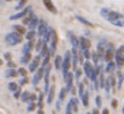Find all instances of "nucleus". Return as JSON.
<instances>
[{
    "instance_id": "f257e3e1",
    "label": "nucleus",
    "mask_w": 124,
    "mask_h": 114,
    "mask_svg": "<svg viewBox=\"0 0 124 114\" xmlns=\"http://www.w3.org/2000/svg\"><path fill=\"white\" fill-rule=\"evenodd\" d=\"M22 34L16 33V32H9V33L6 34V42L8 45H11V47H14V45H17L22 42Z\"/></svg>"
},
{
    "instance_id": "f03ea898",
    "label": "nucleus",
    "mask_w": 124,
    "mask_h": 114,
    "mask_svg": "<svg viewBox=\"0 0 124 114\" xmlns=\"http://www.w3.org/2000/svg\"><path fill=\"white\" fill-rule=\"evenodd\" d=\"M115 60H116L115 64L117 68H121L124 65V45H120L115 50Z\"/></svg>"
},
{
    "instance_id": "7ed1b4c3",
    "label": "nucleus",
    "mask_w": 124,
    "mask_h": 114,
    "mask_svg": "<svg viewBox=\"0 0 124 114\" xmlns=\"http://www.w3.org/2000/svg\"><path fill=\"white\" fill-rule=\"evenodd\" d=\"M70 68H71V52L67 50L63 57V62H62V72H63V76L67 74L70 72Z\"/></svg>"
},
{
    "instance_id": "20e7f679",
    "label": "nucleus",
    "mask_w": 124,
    "mask_h": 114,
    "mask_svg": "<svg viewBox=\"0 0 124 114\" xmlns=\"http://www.w3.org/2000/svg\"><path fill=\"white\" fill-rule=\"evenodd\" d=\"M115 47H113V44H111V42H108L107 45V49H105V54H104V61H107V62H111V61H113V58H115Z\"/></svg>"
},
{
    "instance_id": "39448f33",
    "label": "nucleus",
    "mask_w": 124,
    "mask_h": 114,
    "mask_svg": "<svg viewBox=\"0 0 124 114\" xmlns=\"http://www.w3.org/2000/svg\"><path fill=\"white\" fill-rule=\"evenodd\" d=\"M47 29H48V24H47V21H44V20H39L38 28H36V36H39L40 39H43V36L46 34Z\"/></svg>"
},
{
    "instance_id": "423d86ee",
    "label": "nucleus",
    "mask_w": 124,
    "mask_h": 114,
    "mask_svg": "<svg viewBox=\"0 0 124 114\" xmlns=\"http://www.w3.org/2000/svg\"><path fill=\"white\" fill-rule=\"evenodd\" d=\"M43 77H44V68L43 66H39V68L36 69L35 74H33V78H32V85L33 86H38Z\"/></svg>"
},
{
    "instance_id": "0eeeda50",
    "label": "nucleus",
    "mask_w": 124,
    "mask_h": 114,
    "mask_svg": "<svg viewBox=\"0 0 124 114\" xmlns=\"http://www.w3.org/2000/svg\"><path fill=\"white\" fill-rule=\"evenodd\" d=\"M30 12H32V8H31V5H25L24 9H22V11H19L17 13L12 15L9 19H11V20H19V19H22V17H25V16H27Z\"/></svg>"
},
{
    "instance_id": "6e6552de",
    "label": "nucleus",
    "mask_w": 124,
    "mask_h": 114,
    "mask_svg": "<svg viewBox=\"0 0 124 114\" xmlns=\"http://www.w3.org/2000/svg\"><path fill=\"white\" fill-rule=\"evenodd\" d=\"M56 45H57V34H56V31L54 29L52 32V37H51V41H49V56H54L55 52H56Z\"/></svg>"
},
{
    "instance_id": "1a4fd4ad",
    "label": "nucleus",
    "mask_w": 124,
    "mask_h": 114,
    "mask_svg": "<svg viewBox=\"0 0 124 114\" xmlns=\"http://www.w3.org/2000/svg\"><path fill=\"white\" fill-rule=\"evenodd\" d=\"M63 77H64V81H65V89H67V92H71L73 87V73L68 72Z\"/></svg>"
},
{
    "instance_id": "9d476101",
    "label": "nucleus",
    "mask_w": 124,
    "mask_h": 114,
    "mask_svg": "<svg viewBox=\"0 0 124 114\" xmlns=\"http://www.w3.org/2000/svg\"><path fill=\"white\" fill-rule=\"evenodd\" d=\"M40 56H36V57H33L32 60H31V62L28 64V70L30 72H36V69L39 68V64H40Z\"/></svg>"
},
{
    "instance_id": "9b49d317",
    "label": "nucleus",
    "mask_w": 124,
    "mask_h": 114,
    "mask_svg": "<svg viewBox=\"0 0 124 114\" xmlns=\"http://www.w3.org/2000/svg\"><path fill=\"white\" fill-rule=\"evenodd\" d=\"M83 70H84V74L87 76V78H91L92 73H93V65L89 61H85L83 64Z\"/></svg>"
},
{
    "instance_id": "f8f14e48",
    "label": "nucleus",
    "mask_w": 124,
    "mask_h": 114,
    "mask_svg": "<svg viewBox=\"0 0 124 114\" xmlns=\"http://www.w3.org/2000/svg\"><path fill=\"white\" fill-rule=\"evenodd\" d=\"M124 16H123V13H120V12H116V11H109V13H108V16H107V20L109 21H115V20H121Z\"/></svg>"
},
{
    "instance_id": "ddd939ff",
    "label": "nucleus",
    "mask_w": 124,
    "mask_h": 114,
    "mask_svg": "<svg viewBox=\"0 0 124 114\" xmlns=\"http://www.w3.org/2000/svg\"><path fill=\"white\" fill-rule=\"evenodd\" d=\"M89 47H91V41L87 37H79V48H80V50L89 49Z\"/></svg>"
},
{
    "instance_id": "4468645a",
    "label": "nucleus",
    "mask_w": 124,
    "mask_h": 114,
    "mask_svg": "<svg viewBox=\"0 0 124 114\" xmlns=\"http://www.w3.org/2000/svg\"><path fill=\"white\" fill-rule=\"evenodd\" d=\"M39 20H40V19H39L38 16L35 15V13H33L31 21L28 23V29H30V31H36V28H38V24H39Z\"/></svg>"
},
{
    "instance_id": "2eb2a0df",
    "label": "nucleus",
    "mask_w": 124,
    "mask_h": 114,
    "mask_svg": "<svg viewBox=\"0 0 124 114\" xmlns=\"http://www.w3.org/2000/svg\"><path fill=\"white\" fill-rule=\"evenodd\" d=\"M41 1H43L44 7H46L47 9L49 11V12H52V13H57V9H56V7H55V4L52 3V0H41Z\"/></svg>"
},
{
    "instance_id": "dca6fc26",
    "label": "nucleus",
    "mask_w": 124,
    "mask_h": 114,
    "mask_svg": "<svg viewBox=\"0 0 124 114\" xmlns=\"http://www.w3.org/2000/svg\"><path fill=\"white\" fill-rule=\"evenodd\" d=\"M68 37H70V42L72 45V48H79V37H76L72 32H68Z\"/></svg>"
},
{
    "instance_id": "f3484780",
    "label": "nucleus",
    "mask_w": 124,
    "mask_h": 114,
    "mask_svg": "<svg viewBox=\"0 0 124 114\" xmlns=\"http://www.w3.org/2000/svg\"><path fill=\"white\" fill-rule=\"evenodd\" d=\"M33 47V41H27L24 45H23V50H22V54H28L31 53V49Z\"/></svg>"
},
{
    "instance_id": "a211bd4d",
    "label": "nucleus",
    "mask_w": 124,
    "mask_h": 114,
    "mask_svg": "<svg viewBox=\"0 0 124 114\" xmlns=\"http://www.w3.org/2000/svg\"><path fill=\"white\" fill-rule=\"evenodd\" d=\"M78 102H79V101H78V98H76V97H72V98L70 100V102H68V103H70V106H71V109H72L73 113H78V111H79Z\"/></svg>"
},
{
    "instance_id": "6ab92c4d",
    "label": "nucleus",
    "mask_w": 124,
    "mask_h": 114,
    "mask_svg": "<svg viewBox=\"0 0 124 114\" xmlns=\"http://www.w3.org/2000/svg\"><path fill=\"white\" fill-rule=\"evenodd\" d=\"M54 97H55V86L52 85V86H49V90L47 93V103H52Z\"/></svg>"
},
{
    "instance_id": "aec40b11",
    "label": "nucleus",
    "mask_w": 124,
    "mask_h": 114,
    "mask_svg": "<svg viewBox=\"0 0 124 114\" xmlns=\"http://www.w3.org/2000/svg\"><path fill=\"white\" fill-rule=\"evenodd\" d=\"M52 32H54V29L51 28V27H48V29H47L46 34L43 36V41L46 42V44H48L49 41H51V37H52Z\"/></svg>"
},
{
    "instance_id": "412c9836",
    "label": "nucleus",
    "mask_w": 124,
    "mask_h": 114,
    "mask_svg": "<svg viewBox=\"0 0 124 114\" xmlns=\"http://www.w3.org/2000/svg\"><path fill=\"white\" fill-rule=\"evenodd\" d=\"M116 69V64L113 62V61H111V62H107V65H105L104 68V72H107V73H113Z\"/></svg>"
},
{
    "instance_id": "4be33fe9",
    "label": "nucleus",
    "mask_w": 124,
    "mask_h": 114,
    "mask_svg": "<svg viewBox=\"0 0 124 114\" xmlns=\"http://www.w3.org/2000/svg\"><path fill=\"white\" fill-rule=\"evenodd\" d=\"M48 54H49L48 44H46V42H44V45H43V48H41V50H40V53H39V56H40V58H43V57H46V56H48Z\"/></svg>"
},
{
    "instance_id": "5701e85b",
    "label": "nucleus",
    "mask_w": 124,
    "mask_h": 114,
    "mask_svg": "<svg viewBox=\"0 0 124 114\" xmlns=\"http://www.w3.org/2000/svg\"><path fill=\"white\" fill-rule=\"evenodd\" d=\"M4 74H6V77H8V78H14V77L19 76V73H17L16 69H7Z\"/></svg>"
},
{
    "instance_id": "b1692460",
    "label": "nucleus",
    "mask_w": 124,
    "mask_h": 114,
    "mask_svg": "<svg viewBox=\"0 0 124 114\" xmlns=\"http://www.w3.org/2000/svg\"><path fill=\"white\" fill-rule=\"evenodd\" d=\"M75 19H76V20H78V21H80L81 24H84V25H88V27H93V24H92V23H91V21H89V20H87V19H84L83 16H79V15H76V16H75Z\"/></svg>"
},
{
    "instance_id": "393cba45",
    "label": "nucleus",
    "mask_w": 124,
    "mask_h": 114,
    "mask_svg": "<svg viewBox=\"0 0 124 114\" xmlns=\"http://www.w3.org/2000/svg\"><path fill=\"white\" fill-rule=\"evenodd\" d=\"M62 62H63V57L62 56H55V69L56 70H60L62 69Z\"/></svg>"
},
{
    "instance_id": "a878e982",
    "label": "nucleus",
    "mask_w": 124,
    "mask_h": 114,
    "mask_svg": "<svg viewBox=\"0 0 124 114\" xmlns=\"http://www.w3.org/2000/svg\"><path fill=\"white\" fill-rule=\"evenodd\" d=\"M31 60H32L31 53H28V54H22V57H20V62L22 64H30Z\"/></svg>"
},
{
    "instance_id": "bb28decb",
    "label": "nucleus",
    "mask_w": 124,
    "mask_h": 114,
    "mask_svg": "<svg viewBox=\"0 0 124 114\" xmlns=\"http://www.w3.org/2000/svg\"><path fill=\"white\" fill-rule=\"evenodd\" d=\"M81 102H83V105L84 106H88V101H89V93H88V90H85V92H84V94L81 95Z\"/></svg>"
},
{
    "instance_id": "cd10ccee",
    "label": "nucleus",
    "mask_w": 124,
    "mask_h": 114,
    "mask_svg": "<svg viewBox=\"0 0 124 114\" xmlns=\"http://www.w3.org/2000/svg\"><path fill=\"white\" fill-rule=\"evenodd\" d=\"M36 37V31H28L27 33H25V39H27V41H33Z\"/></svg>"
},
{
    "instance_id": "c85d7f7f",
    "label": "nucleus",
    "mask_w": 124,
    "mask_h": 114,
    "mask_svg": "<svg viewBox=\"0 0 124 114\" xmlns=\"http://www.w3.org/2000/svg\"><path fill=\"white\" fill-rule=\"evenodd\" d=\"M12 28H14V32H16V33H19V34H24L25 33V29H24L23 25H17V24H15Z\"/></svg>"
},
{
    "instance_id": "c756f323",
    "label": "nucleus",
    "mask_w": 124,
    "mask_h": 114,
    "mask_svg": "<svg viewBox=\"0 0 124 114\" xmlns=\"http://www.w3.org/2000/svg\"><path fill=\"white\" fill-rule=\"evenodd\" d=\"M30 97H31L30 92H23L22 95H20V100H22V102H30Z\"/></svg>"
},
{
    "instance_id": "7c9ffc66",
    "label": "nucleus",
    "mask_w": 124,
    "mask_h": 114,
    "mask_svg": "<svg viewBox=\"0 0 124 114\" xmlns=\"http://www.w3.org/2000/svg\"><path fill=\"white\" fill-rule=\"evenodd\" d=\"M43 45H44V41H43V39H39L38 41H36V45H35V50L38 52V54L40 53V50H41V48H43Z\"/></svg>"
},
{
    "instance_id": "2f4dec72",
    "label": "nucleus",
    "mask_w": 124,
    "mask_h": 114,
    "mask_svg": "<svg viewBox=\"0 0 124 114\" xmlns=\"http://www.w3.org/2000/svg\"><path fill=\"white\" fill-rule=\"evenodd\" d=\"M43 100H44V93H40L39 97H38V103H36V106H38L39 109H43V105H44Z\"/></svg>"
},
{
    "instance_id": "473e14b6",
    "label": "nucleus",
    "mask_w": 124,
    "mask_h": 114,
    "mask_svg": "<svg viewBox=\"0 0 124 114\" xmlns=\"http://www.w3.org/2000/svg\"><path fill=\"white\" fill-rule=\"evenodd\" d=\"M123 82H124V76H123V73L119 70L117 72V87H121Z\"/></svg>"
},
{
    "instance_id": "72a5a7b5",
    "label": "nucleus",
    "mask_w": 124,
    "mask_h": 114,
    "mask_svg": "<svg viewBox=\"0 0 124 114\" xmlns=\"http://www.w3.org/2000/svg\"><path fill=\"white\" fill-rule=\"evenodd\" d=\"M67 93H68L67 89H65V87H62V90H60V94H59V101H60V102H63V101H64Z\"/></svg>"
},
{
    "instance_id": "f704fd0d",
    "label": "nucleus",
    "mask_w": 124,
    "mask_h": 114,
    "mask_svg": "<svg viewBox=\"0 0 124 114\" xmlns=\"http://www.w3.org/2000/svg\"><path fill=\"white\" fill-rule=\"evenodd\" d=\"M27 1H28V0H19V4L16 5V9H17V11L24 9V8H25V4H27Z\"/></svg>"
},
{
    "instance_id": "c9c22d12",
    "label": "nucleus",
    "mask_w": 124,
    "mask_h": 114,
    "mask_svg": "<svg viewBox=\"0 0 124 114\" xmlns=\"http://www.w3.org/2000/svg\"><path fill=\"white\" fill-rule=\"evenodd\" d=\"M8 89H9V92H16V90L19 89V85H17L16 82H9V84H8Z\"/></svg>"
},
{
    "instance_id": "e433bc0d",
    "label": "nucleus",
    "mask_w": 124,
    "mask_h": 114,
    "mask_svg": "<svg viewBox=\"0 0 124 114\" xmlns=\"http://www.w3.org/2000/svg\"><path fill=\"white\" fill-rule=\"evenodd\" d=\"M49 58H51V56H46V57H43V61H41V66H43V68H46L47 65H48L49 64Z\"/></svg>"
},
{
    "instance_id": "4c0bfd02",
    "label": "nucleus",
    "mask_w": 124,
    "mask_h": 114,
    "mask_svg": "<svg viewBox=\"0 0 124 114\" xmlns=\"http://www.w3.org/2000/svg\"><path fill=\"white\" fill-rule=\"evenodd\" d=\"M109 11H111V9H108V8H101V9H100V15H101L104 19H107V16H108V13H109Z\"/></svg>"
},
{
    "instance_id": "58836bf2",
    "label": "nucleus",
    "mask_w": 124,
    "mask_h": 114,
    "mask_svg": "<svg viewBox=\"0 0 124 114\" xmlns=\"http://www.w3.org/2000/svg\"><path fill=\"white\" fill-rule=\"evenodd\" d=\"M32 15H33V12H30V13H28V15L25 16L24 19H23V23H24V24H27V25H28V23H30V21H31V19H32Z\"/></svg>"
},
{
    "instance_id": "ea45409f",
    "label": "nucleus",
    "mask_w": 124,
    "mask_h": 114,
    "mask_svg": "<svg viewBox=\"0 0 124 114\" xmlns=\"http://www.w3.org/2000/svg\"><path fill=\"white\" fill-rule=\"evenodd\" d=\"M81 53H83V56H84V58H85L87 61L91 58V52H89V49H85V50H81Z\"/></svg>"
},
{
    "instance_id": "a19ab883",
    "label": "nucleus",
    "mask_w": 124,
    "mask_h": 114,
    "mask_svg": "<svg viewBox=\"0 0 124 114\" xmlns=\"http://www.w3.org/2000/svg\"><path fill=\"white\" fill-rule=\"evenodd\" d=\"M104 89H105V93H107V94H109V93H111V84H109V81H108L107 78H105V85H104Z\"/></svg>"
},
{
    "instance_id": "79ce46f5",
    "label": "nucleus",
    "mask_w": 124,
    "mask_h": 114,
    "mask_svg": "<svg viewBox=\"0 0 124 114\" xmlns=\"http://www.w3.org/2000/svg\"><path fill=\"white\" fill-rule=\"evenodd\" d=\"M84 92H85L84 90V84L83 82H79V97H81L84 94Z\"/></svg>"
},
{
    "instance_id": "37998d69",
    "label": "nucleus",
    "mask_w": 124,
    "mask_h": 114,
    "mask_svg": "<svg viewBox=\"0 0 124 114\" xmlns=\"http://www.w3.org/2000/svg\"><path fill=\"white\" fill-rule=\"evenodd\" d=\"M17 73H19L22 77H27V69H25V68H20V69H17Z\"/></svg>"
},
{
    "instance_id": "c03bdc74",
    "label": "nucleus",
    "mask_w": 124,
    "mask_h": 114,
    "mask_svg": "<svg viewBox=\"0 0 124 114\" xmlns=\"http://www.w3.org/2000/svg\"><path fill=\"white\" fill-rule=\"evenodd\" d=\"M22 93H23V90H22V87L19 86V89H17L16 92H14V97L19 100V98H20V95H22Z\"/></svg>"
},
{
    "instance_id": "a18cd8bd",
    "label": "nucleus",
    "mask_w": 124,
    "mask_h": 114,
    "mask_svg": "<svg viewBox=\"0 0 124 114\" xmlns=\"http://www.w3.org/2000/svg\"><path fill=\"white\" fill-rule=\"evenodd\" d=\"M91 57H92V60H93V62H95V66L99 64V57H97V54H96V52H93L91 54Z\"/></svg>"
},
{
    "instance_id": "49530a36",
    "label": "nucleus",
    "mask_w": 124,
    "mask_h": 114,
    "mask_svg": "<svg viewBox=\"0 0 124 114\" xmlns=\"http://www.w3.org/2000/svg\"><path fill=\"white\" fill-rule=\"evenodd\" d=\"M111 23L116 27H124V21H121V20H115V21H111Z\"/></svg>"
},
{
    "instance_id": "de8ad7c7",
    "label": "nucleus",
    "mask_w": 124,
    "mask_h": 114,
    "mask_svg": "<svg viewBox=\"0 0 124 114\" xmlns=\"http://www.w3.org/2000/svg\"><path fill=\"white\" fill-rule=\"evenodd\" d=\"M80 77H81V69H76V70H75V78L79 81Z\"/></svg>"
},
{
    "instance_id": "09e8293b",
    "label": "nucleus",
    "mask_w": 124,
    "mask_h": 114,
    "mask_svg": "<svg viewBox=\"0 0 124 114\" xmlns=\"http://www.w3.org/2000/svg\"><path fill=\"white\" fill-rule=\"evenodd\" d=\"M95 102H96V106H97V107H100V106H101V97H100V95H96V98H95Z\"/></svg>"
},
{
    "instance_id": "8fccbe9b",
    "label": "nucleus",
    "mask_w": 124,
    "mask_h": 114,
    "mask_svg": "<svg viewBox=\"0 0 124 114\" xmlns=\"http://www.w3.org/2000/svg\"><path fill=\"white\" fill-rule=\"evenodd\" d=\"M7 66H8V69H15L16 68V64L14 61H7Z\"/></svg>"
},
{
    "instance_id": "3c124183",
    "label": "nucleus",
    "mask_w": 124,
    "mask_h": 114,
    "mask_svg": "<svg viewBox=\"0 0 124 114\" xmlns=\"http://www.w3.org/2000/svg\"><path fill=\"white\" fill-rule=\"evenodd\" d=\"M108 81H109V84H111V87H113V86H115V77H113V76H109V77H108Z\"/></svg>"
},
{
    "instance_id": "603ef678",
    "label": "nucleus",
    "mask_w": 124,
    "mask_h": 114,
    "mask_svg": "<svg viewBox=\"0 0 124 114\" xmlns=\"http://www.w3.org/2000/svg\"><path fill=\"white\" fill-rule=\"evenodd\" d=\"M35 107H36V103H35V102H31L30 105H28L27 110H28V111H32V110H35Z\"/></svg>"
},
{
    "instance_id": "864d4df0",
    "label": "nucleus",
    "mask_w": 124,
    "mask_h": 114,
    "mask_svg": "<svg viewBox=\"0 0 124 114\" xmlns=\"http://www.w3.org/2000/svg\"><path fill=\"white\" fill-rule=\"evenodd\" d=\"M25 84H28V78H27V77H22V80H20V84H19V86H22V85H25Z\"/></svg>"
},
{
    "instance_id": "5fc2aeb1",
    "label": "nucleus",
    "mask_w": 124,
    "mask_h": 114,
    "mask_svg": "<svg viewBox=\"0 0 124 114\" xmlns=\"http://www.w3.org/2000/svg\"><path fill=\"white\" fill-rule=\"evenodd\" d=\"M65 114H73V111H72V109H71L70 103H67V107H65Z\"/></svg>"
},
{
    "instance_id": "6e6d98bb",
    "label": "nucleus",
    "mask_w": 124,
    "mask_h": 114,
    "mask_svg": "<svg viewBox=\"0 0 124 114\" xmlns=\"http://www.w3.org/2000/svg\"><path fill=\"white\" fill-rule=\"evenodd\" d=\"M4 58H6L7 61H11V58H12V54L9 52H6L4 53Z\"/></svg>"
},
{
    "instance_id": "4d7b16f0",
    "label": "nucleus",
    "mask_w": 124,
    "mask_h": 114,
    "mask_svg": "<svg viewBox=\"0 0 124 114\" xmlns=\"http://www.w3.org/2000/svg\"><path fill=\"white\" fill-rule=\"evenodd\" d=\"M36 100H38V97H36L35 94H31V97H30V102H36Z\"/></svg>"
},
{
    "instance_id": "13d9d810",
    "label": "nucleus",
    "mask_w": 124,
    "mask_h": 114,
    "mask_svg": "<svg viewBox=\"0 0 124 114\" xmlns=\"http://www.w3.org/2000/svg\"><path fill=\"white\" fill-rule=\"evenodd\" d=\"M112 107L113 109L117 107V101H116V100H112Z\"/></svg>"
},
{
    "instance_id": "bf43d9fd",
    "label": "nucleus",
    "mask_w": 124,
    "mask_h": 114,
    "mask_svg": "<svg viewBox=\"0 0 124 114\" xmlns=\"http://www.w3.org/2000/svg\"><path fill=\"white\" fill-rule=\"evenodd\" d=\"M60 107H62V102H60V101H57V103H56V109H57V110H60Z\"/></svg>"
},
{
    "instance_id": "052dcab7",
    "label": "nucleus",
    "mask_w": 124,
    "mask_h": 114,
    "mask_svg": "<svg viewBox=\"0 0 124 114\" xmlns=\"http://www.w3.org/2000/svg\"><path fill=\"white\" fill-rule=\"evenodd\" d=\"M101 114H109V111H108V109H104V110L101 111Z\"/></svg>"
},
{
    "instance_id": "680f3d73",
    "label": "nucleus",
    "mask_w": 124,
    "mask_h": 114,
    "mask_svg": "<svg viewBox=\"0 0 124 114\" xmlns=\"http://www.w3.org/2000/svg\"><path fill=\"white\" fill-rule=\"evenodd\" d=\"M38 114H44V111H43V109H39V111H38Z\"/></svg>"
},
{
    "instance_id": "e2e57ef3",
    "label": "nucleus",
    "mask_w": 124,
    "mask_h": 114,
    "mask_svg": "<svg viewBox=\"0 0 124 114\" xmlns=\"http://www.w3.org/2000/svg\"><path fill=\"white\" fill-rule=\"evenodd\" d=\"M92 114H99V110H97V109H95V110L92 111Z\"/></svg>"
},
{
    "instance_id": "0e129e2a",
    "label": "nucleus",
    "mask_w": 124,
    "mask_h": 114,
    "mask_svg": "<svg viewBox=\"0 0 124 114\" xmlns=\"http://www.w3.org/2000/svg\"><path fill=\"white\" fill-rule=\"evenodd\" d=\"M0 65H3V60L1 58H0Z\"/></svg>"
},
{
    "instance_id": "69168bd1",
    "label": "nucleus",
    "mask_w": 124,
    "mask_h": 114,
    "mask_svg": "<svg viewBox=\"0 0 124 114\" xmlns=\"http://www.w3.org/2000/svg\"><path fill=\"white\" fill-rule=\"evenodd\" d=\"M123 114H124V106H123Z\"/></svg>"
},
{
    "instance_id": "338daca9",
    "label": "nucleus",
    "mask_w": 124,
    "mask_h": 114,
    "mask_svg": "<svg viewBox=\"0 0 124 114\" xmlns=\"http://www.w3.org/2000/svg\"><path fill=\"white\" fill-rule=\"evenodd\" d=\"M6 1H11V0H6Z\"/></svg>"
}]
</instances>
